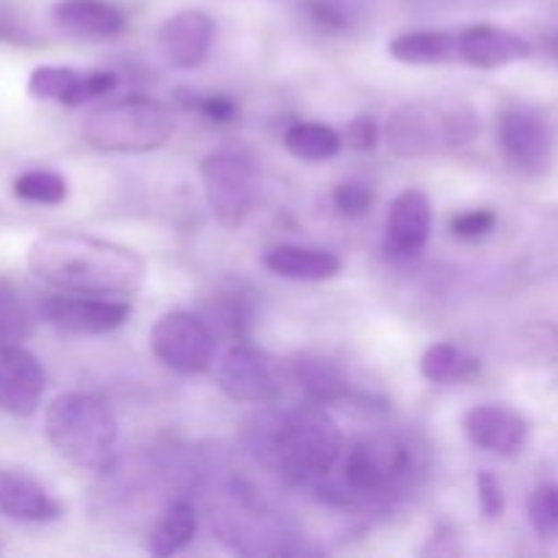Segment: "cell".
Returning <instances> with one entry per match:
<instances>
[{
  "label": "cell",
  "mask_w": 558,
  "mask_h": 558,
  "mask_svg": "<svg viewBox=\"0 0 558 558\" xmlns=\"http://www.w3.org/2000/svg\"><path fill=\"white\" fill-rule=\"evenodd\" d=\"M196 526H199V515L194 507L189 501H174L147 534V554L158 558L180 554L196 537Z\"/></svg>",
  "instance_id": "obj_21"
},
{
  "label": "cell",
  "mask_w": 558,
  "mask_h": 558,
  "mask_svg": "<svg viewBox=\"0 0 558 558\" xmlns=\"http://www.w3.org/2000/svg\"><path fill=\"white\" fill-rule=\"evenodd\" d=\"M196 109H199L205 118H210L213 123H232L238 118V104L227 96H205V98H194Z\"/></svg>",
  "instance_id": "obj_33"
},
{
  "label": "cell",
  "mask_w": 558,
  "mask_h": 558,
  "mask_svg": "<svg viewBox=\"0 0 558 558\" xmlns=\"http://www.w3.org/2000/svg\"><path fill=\"white\" fill-rule=\"evenodd\" d=\"M499 145L518 169L539 174L554 158V134L548 123L529 107H510L499 118Z\"/></svg>",
  "instance_id": "obj_11"
},
{
  "label": "cell",
  "mask_w": 558,
  "mask_h": 558,
  "mask_svg": "<svg viewBox=\"0 0 558 558\" xmlns=\"http://www.w3.org/2000/svg\"><path fill=\"white\" fill-rule=\"evenodd\" d=\"M14 196L36 205H60L69 196V183L52 169H31L14 180Z\"/></svg>",
  "instance_id": "obj_27"
},
{
  "label": "cell",
  "mask_w": 558,
  "mask_h": 558,
  "mask_svg": "<svg viewBox=\"0 0 558 558\" xmlns=\"http://www.w3.org/2000/svg\"><path fill=\"white\" fill-rule=\"evenodd\" d=\"M477 505L485 521H496L505 512V494H501L499 480L490 472L477 474Z\"/></svg>",
  "instance_id": "obj_30"
},
{
  "label": "cell",
  "mask_w": 558,
  "mask_h": 558,
  "mask_svg": "<svg viewBox=\"0 0 558 558\" xmlns=\"http://www.w3.org/2000/svg\"><path fill=\"white\" fill-rule=\"evenodd\" d=\"M390 54L398 63L407 65H439L447 60L458 58L456 54V36L441 31H414L392 38Z\"/></svg>",
  "instance_id": "obj_22"
},
{
  "label": "cell",
  "mask_w": 558,
  "mask_h": 558,
  "mask_svg": "<svg viewBox=\"0 0 558 558\" xmlns=\"http://www.w3.org/2000/svg\"><path fill=\"white\" fill-rule=\"evenodd\" d=\"M420 371L434 385H456V381L472 379L480 371V363L469 357L463 349H458L456 343H434V347L425 349Z\"/></svg>",
  "instance_id": "obj_24"
},
{
  "label": "cell",
  "mask_w": 558,
  "mask_h": 558,
  "mask_svg": "<svg viewBox=\"0 0 558 558\" xmlns=\"http://www.w3.org/2000/svg\"><path fill=\"white\" fill-rule=\"evenodd\" d=\"M463 434L480 450L494 452V456H515L526 445L529 425L512 409L483 403L463 414Z\"/></svg>",
  "instance_id": "obj_15"
},
{
  "label": "cell",
  "mask_w": 558,
  "mask_h": 558,
  "mask_svg": "<svg viewBox=\"0 0 558 558\" xmlns=\"http://www.w3.org/2000/svg\"><path fill=\"white\" fill-rule=\"evenodd\" d=\"M207 205L221 227L238 229L259 196V178L248 158L238 153H210L199 167Z\"/></svg>",
  "instance_id": "obj_7"
},
{
  "label": "cell",
  "mask_w": 558,
  "mask_h": 558,
  "mask_svg": "<svg viewBox=\"0 0 558 558\" xmlns=\"http://www.w3.org/2000/svg\"><path fill=\"white\" fill-rule=\"evenodd\" d=\"M474 136L469 109H445L425 101H409L387 120V145L401 158L434 156L441 147H458Z\"/></svg>",
  "instance_id": "obj_6"
},
{
  "label": "cell",
  "mask_w": 558,
  "mask_h": 558,
  "mask_svg": "<svg viewBox=\"0 0 558 558\" xmlns=\"http://www.w3.org/2000/svg\"><path fill=\"white\" fill-rule=\"evenodd\" d=\"M174 134L172 112L156 98H123L93 109L82 125L87 145L107 153H147Z\"/></svg>",
  "instance_id": "obj_5"
},
{
  "label": "cell",
  "mask_w": 558,
  "mask_h": 558,
  "mask_svg": "<svg viewBox=\"0 0 558 558\" xmlns=\"http://www.w3.org/2000/svg\"><path fill=\"white\" fill-rule=\"evenodd\" d=\"M283 145L292 156L300 161H327V158L338 156L343 147L341 134L330 125L322 123H294L283 134Z\"/></svg>",
  "instance_id": "obj_25"
},
{
  "label": "cell",
  "mask_w": 558,
  "mask_h": 558,
  "mask_svg": "<svg viewBox=\"0 0 558 558\" xmlns=\"http://www.w3.org/2000/svg\"><path fill=\"white\" fill-rule=\"evenodd\" d=\"M456 54L474 69H501L532 54V44L496 25H472L456 36Z\"/></svg>",
  "instance_id": "obj_17"
},
{
  "label": "cell",
  "mask_w": 558,
  "mask_h": 558,
  "mask_svg": "<svg viewBox=\"0 0 558 558\" xmlns=\"http://www.w3.org/2000/svg\"><path fill=\"white\" fill-rule=\"evenodd\" d=\"M216 38V22L205 11H180L163 22L158 33L161 52L174 69H196L210 54Z\"/></svg>",
  "instance_id": "obj_16"
},
{
  "label": "cell",
  "mask_w": 558,
  "mask_h": 558,
  "mask_svg": "<svg viewBox=\"0 0 558 558\" xmlns=\"http://www.w3.org/2000/svg\"><path fill=\"white\" fill-rule=\"evenodd\" d=\"M434 210L423 191L407 189L392 199L387 213V248L401 259H417L430 238Z\"/></svg>",
  "instance_id": "obj_14"
},
{
  "label": "cell",
  "mask_w": 558,
  "mask_h": 558,
  "mask_svg": "<svg viewBox=\"0 0 558 558\" xmlns=\"http://www.w3.org/2000/svg\"><path fill=\"white\" fill-rule=\"evenodd\" d=\"M31 336V311L22 303L20 292L5 278H0V349L22 343Z\"/></svg>",
  "instance_id": "obj_26"
},
{
  "label": "cell",
  "mask_w": 558,
  "mask_h": 558,
  "mask_svg": "<svg viewBox=\"0 0 558 558\" xmlns=\"http://www.w3.org/2000/svg\"><path fill=\"white\" fill-rule=\"evenodd\" d=\"M548 49H550V54H554V58L558 60V41H554V44H550V47H548Z\"/></svg>",
  "instance_id": "obj_34"
},
{
  "label": "cell",
  "mask_w": 558,
  "mask_h": 558,
  "mask_svg": "<svg viewBox=\"0 0 558 558\" xmlns=\"http://www.w3.org/2000/svg\"><path fill=\"white\" fill-rule=\"evenodd\" d=\"M338 472V483L325 494H338L341 505L387 501L412 485L417 450L398 434H365L343 450Z\"/></svg>",
  "instance_id": "obj_3"
},
{
  "label": "cell",
  "mask_w": 558,
  "mask_h": 558,
  "mask_svg": "<svg viewBox=\"0 0 558 558\" xmlns=\"http://www.w3.org/2000/svg\"><path fill=\"white\" fill-rule=\"evenodd\" d=\"M27 267L49 287L71 294L131 298L147 265L136 251L82 232H44L27 248Z\"/></svg>",
  "instance_id": "obj_1"
},
{
  "label": "cell",
  "mask_w": 558,
  "mask_h": 558,
  "mask_svg": "<svg viewBox=\"0 0 558 558\" xmlns=\"http://www.w3.org/2000/svg\"><path fill=\"white\" fill-rule=\"evenodd\" d=\"M118 87V76L109 71H76L69 65H38L27 80V93L38 101L74 104L101 98Z\"/></svg>",
  "instance_id": "obj_13"
},
{
  "label": "cell",
  "mask_w": 558,
  "mask_h": 558,
  "mask_svg": "<svg viewBox=\"0 0 558 558\" xmlns=\"http://www.w3.org/2000/svg\"><path fill=\"white\" fill-rule=\"evenodd\" d=\"M52 14L60 31L80 38H118L125 31L123 11L107 0H60Z\"/></svg>",
  "instance_id": "obj_19"
},
{
  "label": "cell",
  "mask_w": 558,
  "mask_h": 558,
  "mask_svg": "<svg viewBox=\"0 0 558 558\" xmlns=\"http://www.w3.org/2000/svg\"><path fill=\"white\" fill-rule=\"evenodd\" d=\"M216 379L223 396L238 403H256V407L278 401L283 390L276 363L265 352L245 343H238L223 354Z\"/></svg>",
  "instance_id": "obj_9"
},
{
  "label": "cell",
  "mask_w": 558,
  "mask_h": 558,
  "mask_svg": "<svg viewBox=\"0 0 558 558\" xmlns=\"http://www.w3.org/2000/svg\"><path fill=\"white\" fill-rule=\"evenodd\" d=\"M347 142L354 150H374L376 142H379V125H376V120L371 118V114L354 118L352 123H349Z\"/></svg>",
  "instance_id": "obj_32"
},
{
  "label": "cell",
  "mask_w": 558,
  "mask_h": 558,
  "mask_svg": "<svg viewBox=\"0 0 558 558\" xmlns=\"http://www.w3.org/2000/svg\"><path fill=\"white\" fill-rule=\"evenodd\" d=\"M44 376L36 354L27 352L22 343L0 349V412L11 417H31L41 407Z\"/></svg>",
  "instance_id": "obj_12"
},
{
  "label": "cell",
  "mask_w": 558,
  "mask_h": 558,
  "mask_svg": "<svg viewBox=\"0 0 558 558\" xmlns=\"http://www.w3.org/2000/svg\"><path fill=\"white\" fill-rule=\"evenodd\" d=\"M496 213L494 210H469L452 218V234L463 240H477L494 232Z\"/></svg>",
  "instance_id": "obj_31"
},
{
  "label": "cell",
  "mask_w": 558,
  "mask_h": 558,
  "mask_svg": "<svg viewBox=\"0 0 558 558\" xmlns=\"http://www.w3.org/2000/svg\"><path fill=\"white\" fill-rule=\"evenodd\" d=\"M44 434L60 458L80 469L104 472L114 458L118 420L98 398L65 392L44 412Z\"/></svg>",
  "instance_id": "obj_4"
},
{
  "label": "cell",
  "mask_w": 558,
  "mask_h": 558,
  "mask_svg": "<svg viewBox=\"0 0 558 558\" xmlns=\"http://www.w3.org/2000/svg\"><path fill=\"white\" fill-rule=\"evenodd\" d=\"M332 199H336V207L343 216H363L374 205V191L365 183H357V180H347V183L338 185Z\"/></svg>",
  "instance_id": "obj_29"
},
{
  "label": "cell",
  "mask_w": 558,
  "mask_h": 558,
  "mask_svg": "<svg viewBox=\"0 0 558 558\" xmlns=\"http://www.w3.org/2000/svg\"><path fill=\"white\" fill-rule=\"evenodd\" d=\"M292 374L298 385L305 390V396L316 403H336L349 390L341 368L330 363V360L316 357V354H303V357L294 360Z\"/></svg>",
  "instance_id": "obj_23"
},
{
  "label": "cell",
  "mask_w": 558,
  "mask_h": 558,
  "mask_svg": "<svg viewBox=\"0 0 558 558\" xmlns=\"http://www.w3.org/2000/svg\"><path fill=\"white\" fill-rule=\"evenodd\" d=\"M44 319L69 336H104L125 325L131 305L125 300H107L96 294H54L44 298L38 305Z\"/></svg>",
  "instance_id": "obj_10"
},
{
  "label": "cell",
  "mask_w": 558,
  "mask_h": 558,
  "mask_svg": "<svg viewBox=\"0 0 558 558\" xmlns=\"http://www.w3.org/2000/svg\"><path fill=\"white\" fill-rule=\"evenodd\" d=\"M529 521L543 539L558 537V485H539L529 496Z\"/></svg>",
  "instance_id": "obj_28"
},
{
  "label": "cell",
  "mask_w": 558,
  "mask_h": 558,
  "mask_svg": "<svg viewBox=\"0 0 558 558\" xmlns=\"http://www.w3.org/2000/svg\"><path fill=\"white\" fill-rule=\"evenodd\" d=\"M0 515L20 523H49L63 515V507L33 474L0 469Z\"/></svg>",
  "instance_id": "obj_18"
},
{
  "label": "cell",
  "mask_w": 558,
  "mask_h": 558,
  "mask_svg": "<svg viewBox=\"0 0 558 558\" xmlns=\"http://www.w3.org/2000/svg\"><path fill=\"white\" fill-rule=\"evenodd\" d=\"M265 267L289 281H330L341 272V259L330 251L278 245L265 254Z\"/></svg>",
  "instance_id": "obj_20"
},
{
  "label": "cell",
  "mask_w": 558,
  "mask_h": 558,
  "mask_svg": "<svg viewBox=\"0 0 558 558\" xmlns=\"http://www.w3.org/2000/svg\"><path fill=\"white\" fill-rule=\"evenodd\" d=\"M153 354L178 374H202L216 354V336L205 319L189 311L161 316L150 332Z\"/></svg>",
  "instance_id": "obj_8"
},
{
  "label": "cell",
  "mask_w": 558,
  "mask_h": 558,
  "mask_svg": "<svg viewBox=\"0 0 558 558\" xmlns=\"http://www.w3.org/2000/svg\"><path fill=\"white\" fill-rule=\"evenodd\" d=\"M265 461L294 485L319 488L338 469L343 456V436L325 403H300L272 417L259 441Z\"/></svg>",
  "instance_id": "obj_2"
}]
</instances>
